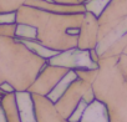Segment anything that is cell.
Instances as JSON below:
<instances>
[{
	"instance_id": "13",
	"label": "cell",
	"mask_w": 127,
	"mask_h": 122,
	"mask_svg": "<svg viewBox=\"0 0 127 122\" xmlns=\"http://www.w3.org/2000/svg\"><path fill=\"white\" fill-rule=\"evenodd\" d=\"M110 1L111 0H89L87 3H85V8L86 11H90L94 15L98 16Z\"/></svg>"
},
{
	"instance_id": "6",
	"label": "cell",
	"mask_w": 127,
	"mask_h": 122,
	"mask_svg": "<svg viewBox=\"0 0 127 122\" xmlns=\"http://www.w3.org/2000/svg\"><path fill=\"white\" fill-rule=\"evenodd\" d=\"M47 62L56 66H64L71 70L97 69L98 64L94 60L91 50H81L79 47L61 51L47 60Z\"/></svg>"
},
{
	"instance_id": "10",
	"label": "cell",
	"mask_w": 127,
	"mask_h": 122,
	"mask_svg": "<svg viewBox=\"0 0 127 122\" xmlns=\"http://www.w3.org/2000/svg\"><path fill=\"white\" fill-rule=\"evenodd\" d=\"M18 111L20 116L21 122H37L35 116V108H34V100L32 95L29 91H19L15 92Z\"/></svg>"
},
{
	"instance_id": "9",
	"label": "cell",
	"mask_w": 127,
	"mask_h": 122,
	"mask_svg": "<svg viewBox=\"0 0 127 122\" xmlns=\"http://www.w3.org/2000/svg\"><path fill=\"white\" fill-rule=\"evenodd\" d=\"M31 95L34 100V108L37 122H70L59 113L55 107V103L47 96L39 93Z\"/></svg>"
},
{
	"instance_id": "5",
	"label": "cell",
	"mask_w": 127,
	"mask_h": 122,
	"mask_svg": "<svg viewBox=\"0 0 127 122\" xmlns=\"http://www.w3.org/2000/svg\"><path fill=\"white\" fill-rule=\"evenodd\" d=\"M82 100L87 102L95 100L92 84L81 77H76L55 102V107L62 117L69 120Z\"/></svg>"
},
{
	"instance_id": "8",
	"label": "cell",
	"mask_w": 127,
	"mask_h": 122,
	"mask_svg": "<svg viewBox=\"0 0 127 122\" xmlns=\"http://www.w3.org/2000/svg\"><path fill=\"white\" fill-rule=\"evenodd\" d=\"M97 41H98L97 16L90 11H86L84 15L82 25H81L77 47L81 50H92L96 47Z\"/></svg>"
},
{
	"instance_id": "14",
	"label": "cell",
	"mask_w": 127,
	"mask_h": 122,
	"mask_svg": "<svg viewBox=\"0 0 127 122\" xmlns=\"http://www.w3.org/2000/svg\"><path fill=\"white\" fill-rule=\"evenodd\" d=\"M16 23V11L0 13V24H15Z\"/></svg>"
},
{
	"instance_id": "7",
	"label": "cell",
	"mask_w": 127,
	"mask_h": 122,
	"mask_svg": "<svg viewBox=\"0 0 127 122\" xmlns=\"http://www.w3.org/2000/svg\"><path fill=\"white\" fill-rule=\"evenodd\" d=\"M71 69L64 67V66L51 65V64L47 62L42 67V70L37 75L36 80L32 82V85L29 87L28 91L31 92V93H39V95L47 96L55 89V86L65 77V75Z\"/></svg>"
},
{
	"instance_id": "15",
	"label": "cell",
	"mask_w": 127,
	"mask_h": 122,
	"mask_svg": "<svg viewBox=\"0 0 127 122\" xmlns=\"http://www.w3.org/2000/svg\"><path fill=\"white\" fill-rule=\"evenodd\" d=\"M47 1H54L59 4H79L77 0H47Z\"/></svg>"
},
{
	"instance_id": "12",
	"label": "cell",
	"mask_w": 127,
	"mask_h": 122,
	"mask_svg": "<svg viewBox=\"0 0 127 122\" xmlns=\"http://www.w3.org/2000/svg\"><path fill=\"white\" fill-rule=\"evenodd\" d=\"M37 36V30L35 26L29 25V24H21L16 23V31H15V37L19 40H36Z\"/></svg>"
},
{
	"instance_id": "1",
	"label": "cell",
	"mask_w": 127,
	"mask_h": 122,
	"mask_svg": "<svg viewBox=\"0 0 127 122\" xmlns=\"http://www.w3.org/2000/svg\"><path fill=\"white\" fill-rule=\"evenodd\" d=\"M85 13H52L24 4L16 10V23L35 26L37 30L35 41L61 52L77 47Z\"/></svg>"
},
{
	"instance_id": "4",
	"label": "cell",
	"mask_w": 127,
	"mask_h": 122,
	"mask_svg": "<svg viewBox=\"0 0 127 122\" xmlns=\"http://www.w3.org/2000/svg\"><path fill=\"white\" fill-rule=\"evenodd\" d=\"M98 57L127 55V0H111L97 16Z\"/></svg>"
},
{
	"instance_id": "11",
	"label": "cell",
	"mask_w": 127,
	"mask_h": 122,
	"mask_svg": "<svg viewBox=\"0 0 127 122\" xmlns=\"http://www.w3.org/2000/svg\"><path fill=\"white\" fill-rule=\"evenodd\" d=\"M79 122H110L106 105L102 101L95 98L86 106Z\"/></svg>"
},
{
	"instance_id": "3",
	"label": "cell",
	"mask_w": 127,
	"mask_h": 122,
	"mask_svg": "<svg viewBox=\"0 0 127 122\" xmlns=\"http://www.w3.org/2000/svg\"><path fill=\"white\" fill-rule=\"evenodd\" d=\"M46 64L21 40L0 35V85L8 82L16 92L28 91Z\"/></svg>"
},
{
	"instance_id": "2",
	"label": "cell",
	"mask_w": 127,
	"mask_h": 122,
	"mask_svg": "<svg viewBox=\"0 0 127 122\" xmlns=\"http://www.w3.org/2000/svg\"><path fill=\"white\" fill-rule=\"evenodd\" d=\"M97 64L95 98L106 105L110 122H127V55L98 57Z\"/></svg>"
}]
</instances>
